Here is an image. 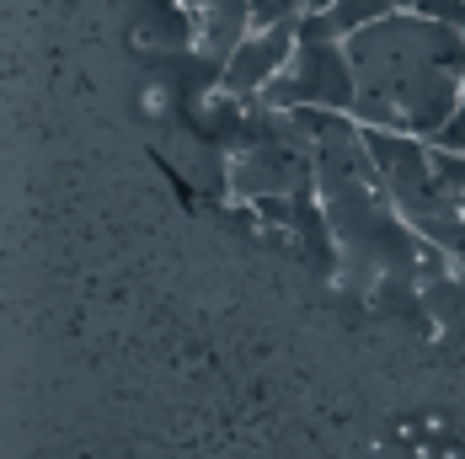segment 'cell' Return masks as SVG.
I'll use <instances>...</instances> for the list:
<instances>
[{
  "label": "cell",
  "instance_id": "cell-1",
  "mask_svg": "<svg viewBox=\"0 0 465 459\" xmlns=\"http://www.w3.org/2000/svg\"><path fill=\"white\" fill-rule=\"evenodd\" d=\"M359 102L353 123L428 139L465 102V27L396 11L364 33L342 38Z\"/></svg>",
  "mask_w": 465,
  "mask_h": 459
},
{
  "label": "cell",
  "instance_id": "cell-2",
  "mask_svg": "<svg viewBox=\"0 0 465 459\" xmlns=\"http://www.w3.org/2000/svg\"><path fill=\"white\" fill-rule=\"evenodd\" d=\"M359 102V75L342 38H300L289 70L279 81H268L262 107L268 112H289V107H326V112H348L353 118Z\"/></svg>",
  "mask_w": 465,
  "mask_h": 459
},
{
  "label": "cell",
  "instance_id": "cell-3",
  "mask_svg": "<svg viewBox=\"0 0 465 459\" xmlns=\"http://www.w3.org/2000/svg\"><path fill=\"white\" fill-rule=\"evenodd\" d=\"M294 48H300V33H294V27H252V33L241 38V48L220 64V92L262 96L268 81H279L283 70H289Z\"/></svg>",
  "mask_w": 465,
  "mask_h": 459
},
{
  "label": "cell",
  "instance_id": "cell-4",
  "mask_svg": "<svg viewBox=\"0 0 465 459\" xmlns=\"http://www.w3.org/2000/svg\"><path fill=\"white\" fill-rule=\"evenodd\" d=\"M252 33V0H214L198 11V27H193V48L209 59V64H225L241 38Z\"/></svg>",
  "mask_w": 465,
  "mask_h": 459
},
{
  "label": "cell",
  "instance_id": "cell-5",
  "mask_svg": "<svg viewBox=\"0 0 465 459\" xmlns=\"http://www.w3.org/2000/svg\"><path fill=\"white\" fill-rule=\"evenodd\" d=\"M305 0H252V27H300Z\"/></svg>",
  "mask_w": 465,
  "mask_h": 459
},
{
  "label": "cell",
  "instance_id": "cell-6",
  "mask_svg": "<svg viewBox=\"0 0 465 459\" xmlns=\"http://www.w3.org/2000/svg\"><path fill=\"white\" fill-rule=\"evenodd\" d=\"M428 144H433V150H450V155H465V102L428 134Z\"/></svg>",
  "mask_w": 465,
  "mask_h": 459
},
{
  "label": "cell",
  "instance_id": "cell-7",
  "mask_svg": "<svg viewBox=\"0 0 465 459\" xmlns=\"http://www.w3.org/2000/svg\"><path fill=\"white\" fill-rule=\"evenodd\" d=\"M331 5H337V0H305V11H311V16H326Z\"/></svg>",
  "mask_w": 465,
  "mask_h": 459
},
{
  "label": "cell",
  "instance_id": "cell-8",
  "mask_svg": "<svg viewBox=\"0 0 465 459\" xmlns=\"http://www.w3.org/2000/svg\"><path fill=\"white\" fill-rule=\"evenodd\" d=\"M460 203H465V198H460Z\"/></svg>",
  "mask_w": 465,
  "mask_h": 459
}]
</instances>
